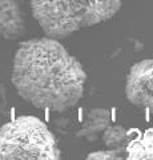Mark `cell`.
Listing matches in <instances>:
<instances>
[{"instance_id": "1", "label": "cell", "mask_w": 153, "mask_h": 160, "mask_svg": "<svg viewBox=\"0 0 153 160\" xmlns=\"http://www.w3.org/2000/svg\"><path fill=\"white\" fill-rule=\"evenodd\" d=\"M87 73L55 38L20 43L13 58L12 83L26 102L39 109L64 112L83 98Z\"/></svg>"}, {"instance_id": "2", "label": "cell", "mask_w": 153, "mask_h": 160, "mask_svg": "<svg viewBox=\"0 0 153 160\" xmlns=\"http://www.w3.org/2000/svg\"><path fill=\"white\" fill-rule=\"evenodd\" d=\"M122 0H31L32 15L47 36L63 39L113 18Z\"/></svg>"}, {"instance_id": "3", "label": "cell", "mask_w": 153, "mask_h": 160, "mask_svg": "<svg viewBox=\"0 0 153 160\" xmlns=\"http://www.w3.org/2000/svg\"><path fill=\"white\" fill-rule=\"evenodd\" d=\"M61 151L45 123L19 116L0 127V160H57Z\"/></svg>"}, {"instance_id": "4", "label": "cell", "mask_w": 153, "mask_h": 160, "mask_svg": "<svg viewBox=\"0 0 153 160\" xmlns=\"http://www.w3.org/2000/svg\"><path fill=\"white\" fill-rule=\"evenodd\" d=\"M125 95L133 106L153 113V59L141 60L131 67Z\"/></svg>"}, {"instance_id": "5", "label": "cell", "mask_w": 153, "mask_h": 160, "mask_svg": "<svg viewBox=\"0 0 153 160\" xmlns=\"http://www.w3.org/2000/svg\"><path fill=\"white\" fill-rule=\"evenodd\" d=\"M27 32L23 0H0V36L16 40Z\"/></svg>"}, {"instance_id": "6", "label": "cell", "mask_w": 153, "mask_h": 160, "mask_svg": "<svg viewBox=\"0 0 153 160\" xmlns=\"http://www.w3.org/2000/svg\"><path fill=\"white\" fill-rule=\"evenodd\" d=\"M111 123V113L105 108H93L88 112L83 127L79 129V138L95 140Z\"/></svg>"}, {"instance_id": "7", "label": "cell", "mask_w": 153, "mask_h": 160, "mask_svg": "<svg viewBox=\"0 0 153 160\" xmlns=\"http://www.w3.org/2000/svg\"><path fill=\"white\" fill-rule=\"evenodd\" d=\"M125 155L129 160H153V127L127 144Z\"/></svg>"}, {"instance_id": "8", "label": "cell", "mask_w": 153, "mask_h": 160, "mask_svg": "<svg viewBox=\"0 0 153 160\" xmlns=\"http://www.w3.org/2000/svg\"><path fill=\"white\" fill-rule=\"evenodd\" d=\"M103 142L108 148L124 152L127 147V129L120 124L108 126L103 131Z\"/></svg>"}, {"instance_id": "9", "label": "cell", "mask_w": 153, "mask_h": 160, "mask_svg": "<svg viewBox=\"0 0 153 160\" xmlns=\"http://www.w3.org/2000/svg\"><path fill=\"white\" fill-rule=\"evenodd\" d=\"M122 152L116 151V149H111L108 148L107 151H96V152H91L87 156V159H93V160H117L121 159Z\"/></svg>"}]
</instances>
